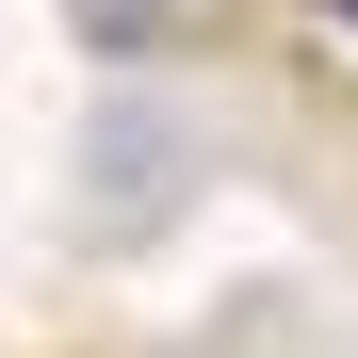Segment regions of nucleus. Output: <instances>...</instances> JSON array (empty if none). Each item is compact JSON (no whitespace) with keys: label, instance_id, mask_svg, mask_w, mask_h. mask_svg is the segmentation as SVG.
Returning a JSON list of instances; mask_svg holds the SVG:
<instances>
[{"label":"nucleus","instance_id":"obj_2","mask_svg":"<svg viewBox=\"0 0 358 358\" xmlns=\"http://www.w3.org/2000/svg\"><path fill=\"white\" fill-rule=\"evenodd\" d=\"M326 17H358V0H326Z\"/></svg>","mask_w":358,"mask_h":358},{"label":"nucleus","instance_id":"obj_1","mask_svg":"<svg viewBox=\"0 0 358 358\" xmlns=\"http://www.w3.org/2000/svg\"><path fill=\"white\" fill-rule=\"evenodd\" d=\"M82 179H98V196H82V228H98V245H131L179 179H196V147H179L147 98H98V114H82Z\"/></svg>","mask_w":358,"mask_h":358}]
</instances>
